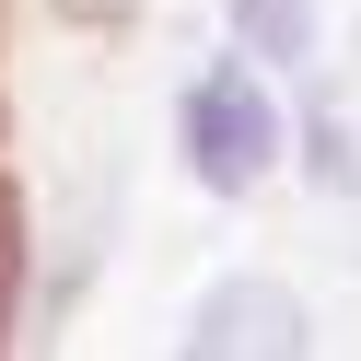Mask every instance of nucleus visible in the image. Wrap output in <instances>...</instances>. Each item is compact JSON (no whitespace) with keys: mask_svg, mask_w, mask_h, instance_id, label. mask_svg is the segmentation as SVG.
Instances as JSON below:
<instances>
[{"mask_svg":"<svg viewBox=\"0 0 361 361\" xmlns=\"http://www.w3.org/2000/svg\"><path fill=\"white\" fill-rule=\"evenodd\" d=\"M268 164H280V105H268L257 59L198 71V82H187V175H198L210 198H245Z\"/></svg>","mask_w":361,"mask_h":361,"instance_id":"obj_1","label":"nucleus"},{"mask_svg":"<svg viewBox=\"0 0 361 361\" xmlns=\"http://www.w3.org/2000/svg\"><path fill=\"white\" fill-rule=\"evenodd\" d=\"M187 350H198V361H221V350L291 361V350H303V303H291L280 280H221V291H198V314H187Z\"/></svg>","mask_w":361,"mask_h":361,"instance_id":"obj_2","label":"nucleus"},{"mask_svg":"<svg viewBox=\"0 0 361 361\" xmlns=\"http://www.w3.org/2000/svg\"><path fill=\"white\" fill-rule=\"evenodd\" d=\"M233 47L257 59V71L314 59V0H233Z\"/></svg>","mask_w":361,"mask_h":361,"instance_id":"obj_3","label":"nucleus"},{"mask_svg":"<svg viewBox=\"0 0 361 361\" xmlns=\"http://www.w3.org/2000/svg\"><path fill=\"white\" fill-rule=\"evenodd\" d=\"M303 175H314V187H361V140L326 117V105L303 117Z\"/></svg>","mask_w":361,"mask_h":361,"instance_id":"obj_4","label":"nucleus"}]
</instances>
